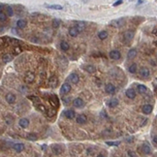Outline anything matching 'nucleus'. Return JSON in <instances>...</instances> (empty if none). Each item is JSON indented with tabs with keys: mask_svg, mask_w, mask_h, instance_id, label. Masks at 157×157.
Wrapping results in <instances>:
<instances>
[{
	"mask_svg": "<svg viewBox=\"0 0 157 157\" xmlns=\"http://www.w3.org/2000/svg\"><path fill=\"white\" fill-rule=\"evenodd\" d=\"M122 38H123V42L125 44H129L134 38V32L131 31V30H127V31L123 33V37Z\"/></svg>",
	"mask_w": 157,
	"mask_h": 157,
	"instance_id": "obj_1",
	"label": "nucleus"
},
{
	"mask_svg": "<svg viewBox=\"0 0 157 157\" xmlns=\"http://www.w3.org/2000/svg\"><path fill=\"white\" fill-rule=\"evenodd\" d=\"M23 80H24V82L26 83H32L35 81V74L33 72H31V71H28V72L25 73Z\"/></svg>",
	"mask_w": 157,
	"mask_h": 157,
	"instance_id": "obj_2",
	"label": "nucleus"
},
{
	"mask_svg": "<svg viewBox=\"0 0 157 157\" xmlns=\"http://www.w3.org/2000/svg\"><path fill=\"white\" fill-rule=\"evenodd\" d=\"M109 56H110L111 59H113V60H118V59H120V57H121V53L117 50H113L110 51Z\"/></svg>",
	"mask_w": 157,
	"mask_h": 157,
	"instance_id": "obj_3",
	"label": "nucleus"
},
{
	"mask_svg": "<svg viewBox=\"0 0 157 157\" xmlns=\"http://www.w3.org/2000/svg\"><path fill=\"white\" fill-rule=\"evenodd\" d=\"M49 101H50V105L54 108V109H56V108L59 107V99H58V97H57L56 95H52V96H50Z\"/></svg>",
	"mask_w": 157,
	"mask_h": 157,
	"instance_id": "obj_4",
	"label": "nucleus"
},
{
	"mask_svg": "<svg viewBox=\"0 0 157 157\" xmlns=\"http://www.w3.org/2000/svg\"><path fill=\"white\" fill-rule=\"evenodd\" d=\"M140 76L142 77V78H144V79H147L149 76H150V71L149 69L147 68V67H142L141 69H140Z\"/></svg>",
	"mask_w": 157,
	"mask_h": 157,
	"instance_id": "obj_5",
	"label": "nucleus"
},
{
	"mask_svg": "<svg viewBox=\"0 0 157 157\" xmlns=\"http://www.w3.org/2000/svg\"><path fill=\"white\" fill-rule=\"evenodd\" d=\"M71 85H70L68 82H64L62 85H61V87H60V93L61 94H67V93H69L70 91H71Z\"/></svg>",
	"mask_w": 157,
	"mask_h": 157,
	"instance_id": "obj_6",
	"label": "nucleus"
},
{
	"mask_svg": "<svg viewBox=\"0 0 157 157\" xmlns=\"http://www.w3.org/2000/svg\"><path fill=\"white\" fill-rule=\"evenodd\" d=\"M105 91L108 94H114L115 93V86L113 85V83H107L105 85Z\"/></svg>",
	"mask_w": 157,
	"mask_h": 157,
	"instance_id": "obj_7",
	"label": "nucleus"
},
{
	"mask_svg": "<svg viewBox=\"0 0 157 157\" xmlns=\"http://www.w3.org/2000/svg\"><path fill=\"white\" fill-rule=\"evenodd\" d=\"M68 81H70V82H72V83H74V84H77L78 82H80V77H79V75L77 73H72L69 76V78H68Z\"/></svg>",
	"mask_w": 157,
	"mask_h": 157,
	"instance_id": "obj_8",
	"label": "nucleus"
},
{
	"mask_svg": "<svg viewBox=\"0 0 157 157\" xmlns=\"http://www.w3.org/2000/svg\"><path fill=\"white\" fill-rule=\"evenodd\" d=\"M125 24V20L124 19H114L111 22V25H113L114 27H121Z\"/></svg>",
	"mask_w": 157,
	"mask_h": 157,
	"instance_id": "obj_9",
	"label": "nucleus"
},
{
	"mask_svg": "<svg viewBox=\"0 0 157 157\" xmlns=\"http://www.w3.org/2000/svg\"><path fill=\"white\" fill-rule=\"evenodd\" d=\"M51 150L54 154L56 155H59L63 152V147L60 145H53L51 146Z\"/></svg>",
	"mask_w": 157,
	"mask_h": 157,
	"instance_id": "obj_10",
	"label": "nucleus"
},
{
	"mask_svg": "<svg viewBox=\"0 0 157 157\" xmlns=\"http://www.w3.org/2000/svg\"><path fill=\"white\" fill-rule=\"evenodd\" d=\"M16 99H17L16 95L13 94V93H8L5 96V100H6V102L8 104H14L16 102Z\"/></svg>",
	"mask_w": 157,
	"mask_h": 157,
	"instance_id": "obj_11",
	"label": "nucleus"
},
{
	"mask_svg": "<svg viewBox=\"0 0 157 157\" xmlns=\"http://www.w3.org/2000/svg\"><path fill=\"white\" fill-rule=\"evenodd\" d=\"M76 121L79 124H85L86 121H87V117H86L85 114H79L77 116V118H76Z\"/></svg>",
	"mask_w": 157,
	"mask_h": 157,
	"instance_id": "obj_12",
	"label": "nucleus"
},
{
	"mask_svg": "<svg viewBox=\"0 0 157 157\" xmlns=\"http://www.w3.org/2000/svg\"><path fill=\"white\" fill-rule=\"evenodd\" d=\"M73 105L75 108H78V109H81L84 106V102L82 100V98H76L75 100L73 101Z\"/></svg>",
	"mask_w": 157,
	"mask_h": 157,
	"instance_id": "obj_13",
	"label": "nucleus"
},
{
	"mask_svg": "<svg viewBox=\"0 0 157 157\" xmlns=\"http://www.w3.org/2000/svg\"><path fill=\"white\" fill-rule=\"evenodd\" d=\"M49 85L51 88H55L58 85V79H57L55 76H52L49 81Z\"/></svg>",
	"mask_w": 157,
	"mask_h": 157,
	"instance_id": "obj_14",
	"label": "nucleus"
},
{
	"mask_svg": "<svg viewBox=\"0 0 157 157\" xmlns=\"http://www.w3.org/2000/svg\"><path fill=\"white\" fill-rule=\"evenodd\" d=\"M152 110H153V106L150 105V104H145V105H144L143 108H142L143 113H145V114H149V113H151Z\"/></svg>",
	"mask_w": 157,
	"mask_h": 157,
	"instance_id": "obj_15",
	"label": "nucleus"
},
{
	"mask_svg": "<svg viewBox=\"0 0 157 157\" xmlns=\"http://www.w3.org/2000/svg\"><path fill=\"white\" fill-rule=\"evenodd\" d=\"M125 95L126 97L129 98V99H134L136 97V91L133 88H128L125 91Z\"/></svg>",
	"mask_w": 157,
	"mask_h": 157,
	"instance_id": "obj_16",
	"label": "nucleus"
},
{
	"mask_svg": "<svg viewBox=\"0 0 157 157\" xmlns=\"http://www.w3.org/2000/svg\"><path fill=\"white\" fill-rule=\"evenodd\" d=\"M68 33H69V35L71 36V37H77V36L80 34V32H79L78 28H77L76 26H71V27L69 28Z\"/></svg>",
	"mask_w": 157,
	"mask_h": 157,
	"instance_id": "obj_17",
	"label": "nucleus"
},
{
	"mask_svg": "<svg viewBox=\"0 0 157 157\" xmlns=\"http://www.w3.org/2000/svg\"><path fill=\"white\" fill-rule=\"evenodd\" d=\"M136 56H137V50L136 49H131L127 53V59H129V60L134 59Z\"/></svg>",
	"mask_w": 157,
	"mask_h": 157,
	"instance_id": "obj_18",
	"label": "nucleus"
},
{
	"mask_svg": "<svg viewBox=\"0 0 157 157\" xmlns=\"http://www.w3.org/2000/svg\"><path fill=\"white\" fill-rule=\"evenodd\" d=\"M64 115H65L68 119H73V118L75 117L76 113L73 111V110H67V111L64 112Z\"/></svg>",
	"mask_w": 157,
	"mask_h": 157,
	"instance_id": "obj_19",
	"label": "nucleus"
},
{
	"mask_svg": "<svg viewBox=\"0 0 157 157\" xmlns=\"http://www.w3.org/2000/svg\"><path fill=\"white\" fill-rule=\"evenodd\" d=\"M19 125L21 127V128H27L28 125H29V120L27 118H20L19 121Z\"/></svg>",
	"mask_w": 157,
	"mask_h": 157,
	"instance_id": "obj_20",
	"label": "nucleus"
},
{
	"mask_svg": "<svg viewBox=\"0 0 157 157\" xmlns=\"http://www.w3.org/2000/svg\"><path fill=\"white\" fill-rule=\"evenodd\" d=\"M137 90H138V92L140 94H145L146 92H147V87L144 85V84H139L138 86H137Z\"/></svg>",
	"mask_w": 157,
	"mask_h": 157,
	"instance_id": "obj_21",
	"label": "nucleus"
},
{
	"mask_svg": "<svg viewBox=\"0 0 157 157\" xmlns=\"http://www.w3.org/2000/svg\"><path fill=\"white\" fill-rule=\"evenodd\" d=\"M118 104H119V101H118L117 98H112L111 100L108 102V105L111 108L116 107V106H118Z\"/></svg>",
	"mask_w": 157,
	"mask_h": 157,
	"instance_id": "obj_22",
	"label": "nucleus"
},
{
	"mask_svg": "<svg viewBox=\"0 0 157 157\" xmlns=\"http://www.w3.org/2000/svg\"><path fill=\"white\" fill-rule=\"evenodd\" d=\"M76 27L78 28V30H79V32L81 33V32L84 29V27H85V22L84 21H77L76 22Z\"/></svg>",
	"mask_w": 157,
	"mask_h": 157,
	"instance_id": "obj_23",
	"label": "nucleus"
},
{
	"mask_svg": "<svg viewBox=\"0 0 157 157\" xmlns=\"http://www.w3.org/2000/svg\"><path fill=\"white\" fill-rule=\"evenodd\" d=\"M26 25H27V21L25 20V19H19L18 21H17V26H18V28H20V29H22V28H24L26 27Z\"/></svg>",
	"mask_w": 157,
	"mask_h": 157,
	"instance_id": "obj_24",
	"label": "nucleus"
},
{
	"mask_svg": "<svg viewBox=\"0 0 157 157\" xmlns=\"http://www.w3.org/2000/svg\"><path fill=\"white\" fill-rule=\"evenodd\" d=\"M83 69L85 70L87 73H90V74H92V73H95V71H96V68H95L93 65H90V64H88V65H85V66H83Z\"/></svg>",
	"mask_w": 157,
	"mask_h": 157,
	"instance_id": "obj_25",
	"label": "nucleus"
},
{
	"mask_svg": "<svg viewBox=\"0 0 157 157\" xmlns=\"http://www.w3.org/2000/svg\"><path fill=\"white\" fill-rule=\"evenodd\" d=\"M13 148L17 152H20V151H22L24 149V145L23 144H19H19H15L13 145Z\"/></svg>",
	"mask_w": 157,
	"mask_h": 157,
	"instance_id": "obj_26",
	"label": "nucleus"
},
{
	"mask_svg": "<svg viewBox=\"0 0 157 157\" xmlns=\"http://www.w3.org/2000/svg\"><path fill=\"white\" fill-rule=\"evenodd\" d=\"M70 46L68 44V42H66V41H61V43H60V49L64 51H67V50H69Z\"/></svg>",
	"mask_w": 157,
	"mask_h": 157,
	"instance_id": "obj_27",
	"label": "nucleus"
},
{
	"mask_svg": "<svg viewBox=\"0 0 157 157\" xmlns=\"http://www.w3.org/2000/svg\"><path fill=\"white\" fill-rule=\"evenodd\" d=\"M142 150H143V152H144L145 154H150V152H151L150 146L148 145H146V144H144V145H143V146H142Z\"/></svg>",
	"mask_w": 157,
	"mask_h": 157,
	"instance_id": "obj_28",
	"label": "nucleus"
},
{
	"mask_svg": "<svg viewBox=\"0 0 157 157\" xmlns=\"http://www.w3.org/2000/svg\"><path fill=\"white\" fill-rule=\"evenodd\" d=\"M137 69H138V66H137V64L136 63H132L129 67H128V71H129V73H136L137 72Z\"/></svg>",
	"mask_w": 157,
	"mask_h": 157,
	"instance_id": "obj_29",
	"label": "nucleus"
},
{
	"mask_svg": "<svg viewBox=\"0 0 157 157\" xmlns=\"http://www.w3.org/2000/svg\"><path fill=\"white\" fill-rule=\"evenodd\" d=\"M61 23V20L59 19H52V22H51V26H52V28H58L59 27V25Z\"/></svg>",
	"mask_w": 157,
	"mask_h": 157,
	"instance_id": "obj_30",
	"label": "nucleus"
},
{
	"mask_svg": "<svg viewBox=\"0 0 157 157\" xmlns=\"http://www.w3.org/2000/svg\"><path fill=\"white\" fill-rule=\"evenodd\" d=\"M98 38L100 40H106L108 38V32L106 30H103V31H100L98 33Z\"/></svg>",
	"mask_w": 157,
	"mask_h": 157,
	"instance_id": "obj_31",
	"label": "nucleus"
},
{
	"mask_svg": "<svg viewBox=\"0 0 157 157\" xmlns=\"http://www.w3.org/2000/svg\"><path fill=\"white\" fill-rule=\"evenodd\" d=\"M55 114H56V110L54 108H51L50 110H48V112H47V115L49 117H53V116H55Z\"/></svg>",
	"mask_w": 157,
	"mask_h": 157,
	"instance_id": "obj_32",
	"label": "nucleus"
},
{
	"mask_svg": "<svg viewBox=\"0 0 157 157\" xmlns=\"http://www.w3.org/2000/svg\"><path fill=\"white\" fill-rule=\"evenodd\" d=\"M5 12H6L7 16H9V17H13V15H14V10H13V8L10 5H7L6 6Z\"/></svg>",
	"mask_w": 157,
	"mask_h": 157,
	"instance_id": "obj_33",
	"label": "nucleus"
},
{
	"mask_svg": "<svg viewBox=\"0 0 157 157\" xmlns=\"http://www.w3.org/2000/svg\"><path fill=\"white\" fill-rule=\"evenodd\" d=\"M13 59V56H12V54H5V55H3L2 56V61L4 63H8V62H10L11 60Z\"/></svg>",
	"mask_w": 157,
	"mask_h": 157,
	"instance_id": "obj_34",
	"label": "nucleus"
},
{
	"mask_svg": "<svg viewBox=\"0 0 157 157\" xmlns=\"http://www.w3.org/2000/svg\"><path fill=\"white\" fill-rule=\"evenodd\" d=\"M47 8L49 9H52V10H62L63 7L60 5H57V4H53V5H47Z\"/></svg>",
	"mask_w": 157,
	"mask_h": 157,
	"instance_id": "obj_35",
	"label": "nucleus"
},
{
	"mask_svg": "<svg viewBox=\"0 0 157 157\" xmlns=\"http://www.w3.org/2000/svg\"><path fill=\"white\" fill-rule=\"evenodd\" d=\"M36 108H37L40 112H42V113H47V112H48L47 109H46V107H45L43 104H39V105L36 106Z\"/></svg>",
	"mask_w": 157,
	"mask_h": 157,
	"instance_id": "obj_36",
	"label": "nucleus"
},
{
	"mask_svg": "<svg viewBox=\"0 0 157 157\" xmlns=\"http://www.w3.org/2000/svg\"><path fill=\"white\" fill-rule=\"evenodd\" d=\"M27 139L30 140V141H36L37 140V135L34 134V133H29V134H27Z\"/></svg>",
	"mask_w": 157,
	"mask_h": 157,
	"instance_id": "obj_37",
	"label": "nucleus"
},
{
	"mask_svg": "<svg viewBox=\"0 0 157 157\" xmlns=\"http://www.w3.org/2000/svg\"><path fill=\"white\" fill-rule=\"evenodd\" d=\"M7 17H6V14L4 12H0V21L1 22H4L6 20Z\"/></svg>",
	"mask_w": 157,
	"mask_h": 157,
	"instance_id": "obj_38",
	"label": "nucleus"
},
{
	"mask_svg": "<svg viewBox=\"0 0 157 157\" xmlns=\"http://www.w3.org/2000/svg\"><path fill=\"white\" fill-rule=\"evenodd\" d=\"M106 144L111 146H117L120 145V142H106Z\"/></svg>",
	"mask_w": 157,
	"mask_h": 157,
	"instance_id": "obj_39",
	"label": "nucleus"
},
{
	"mask_svg": "<svg viewBox=\"0 0 157 157\" xmlns=\"http://www.w3.org/2000/svg\"><path fill=\"white\" fill-rule=\"evenodd\" d=\"M127 155L128 157H137V154H136V152L133 150H128L127 151Z\"/></svg>",
	"mask_w": 157,
	"mask_h": 157,
	"instance_id": "obj_40",
	"label": "nucleus"
},
{
	"mask_svg": "<svg viewBox=\"0 0 157 157\" xmlns=\"http://www.w3.org/2000/svg\"><path fill=\"white\" fill-rule=\"evenodd\" d=\"M122 3H123V1H122V0H117V1L113 2V7H117V6H119V5H121Z\"/></svg>",
	"mask_w": 157,
	"mask_h": 157,
	"instance_id": "obj_41",
	"label": "nucleus"
},
{
	"mask_svg": "<svg viewBox=\"0 0 157 157\" xmlns=\"http://www.w3.org/2000/svg\"><path fill=\"white\" fill-rule=\"evenodd\" d=\"M63 102H64L65 104H66V103H67V104H69L70 103V98L69 97H67V99H66V98H63Z\"/></svg>",
	"mask_w": 157,
	"mask_h": 157,
	"instance_id": "obj_42",
	"label": "nucleus"
},
{
	"mask_svg": "<svg viewBox=\"0 0 157 157\" xmlns=\"http://www.w3.org/2000/svg\"><path fill=\"white\" fill-rule=\"evenodd\" d=\"M15 51H16V53H19V52L21 51V49H20V48H16V49H15Z\"/></svg>",
	"mask_w": 157,
	"mask_h": 157,
	"instance_id": "obj_43",
	"label": "nucleus"
},
{
	"mask_svg": "<svg viewBox=\"0 0 157 157\" xmlns=\"http://www.w3.org/2000/svg\"><path fill=\"white\" fill-rule=\"evenodd\" d=\"M152 34H153L154 36H157V27L156 28H154V29L152 30Z\"/></svg>",
	"mask_w": 157,
	"mask_h": 157,
	"instance_id": "obj_44",
	"label": "nucleus"
},
{
	"mask_svg": "<svg viewBox=\"0 0 157 157\" xmlns=\"http://www.w3.org/2000/svg\"><path fill=\"white\" fill-rule=\"evenodd\" d=\"M153 85H154V87H157V78L154 80V82H153Z\"/></svg>",
	"mask_w": 157,
	"mask_h": 157,
	"instance_id": "obj_45",
	"label": "nucleus"
},
{
	"mask_svg": "<svg viewBox=\"0 0 157 157\" xmlns=\"http://www.w3.org/2000/svg\"><path fill=\"white\" fill-rule=\"evenodd\" d=\"M153 142H154L155 144H157V136H154V137H153Z\"/></svg>",
	"mask_w": 157,
	"mask_h": 157,
	"instance_id": "obj_46",
	"label": "nucleus"
},
{
	"mask_svg": "<svg viewBox=\"0 0 157 157\" xmlns=\"http://www.w3.org/2000/svg\"><path fill=\"white\" fill-rule=\"evenodd\" d=\"M3 8H4V5L1 3V4H0V10H1V12H3Z\"/></svg>",
	"mask_w": 157,
	"mask_h": 157,
	"instance_id": "obj_47",
	"label": "nucleus"
},
{
	"mask_svg": "<svg viewBox=\"0 0 157 157\" xmlns=\"http://www.w3.org/2000/svg\"><path fill=\"white\" fill-rule=\"evenodd\" d=\"M143 3H145V1H142V0H140V1H138V2H137V4H138V5H140V4H143Z\"/></svg>",
	"mask_w": 157,
	"mask_h": 157,
	"instance_id": "obj_48",
	"label": "nucleus"
},
{
	"mask_svg": "<svg viewBox=\"0 0 157 157\" xmlns=\"http://www.w3.org/2000/svg\"><path fill=\"white\" fill-rule=\"evenodd\" d=\"M42 148H43V149H46V148H47V145H42Z\"/></svg>",
	"mask_w": 157,
	"mask_h": 157,
	"instance_id": "obj_49",
	"label": "nucleus"
},
{
	"mask_svg": "<svg viewBox=\"0 0 157 157\" xmlns=\"http://www.w3.org/2000/svg\"><path fill=\"white\" fill-rule=\"evenodd\" d=\"M154 93L157 95V87H154Z\"/></svg>",
	"mask_w": 157,
	"mask_h": 157,
	"instance_id": "obj_50",
	"label": "nucleus"
},
{
	"mask_svg": "<svg viewBox=\"0 0 157 157\" xmlns=\"http://www.w3.org/2000/svg\"><path fill=\"white\" fill-rule=\"evenodd\" d=\"M97 157H105V156H104L103 154H99V155H98V156H97Z\"/></svg>",
	"mask_w": 157,
	"mask_h": 157,
	"instance_id": "obj_51",
	"label": "nucleus"
},
{
	"mask_svg": "<svg viewBox=\"0 0 157 157\" xmlns=\"http://www.w3.org/2000/svg\"><path fill=\"white\" fill-rule=\"evenodd\" d=\"M155 45H156V47H157V41H156V42H155Z\"/></svg>",
	"mask_w": 157,
	"mask_h": 157,
	"instance_id": "obj_52",
	"label": "nucleus"
}]
</instances>
